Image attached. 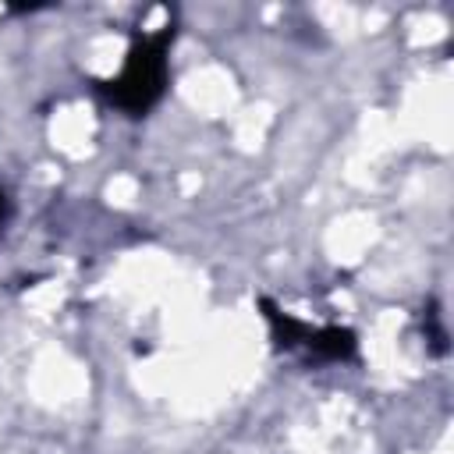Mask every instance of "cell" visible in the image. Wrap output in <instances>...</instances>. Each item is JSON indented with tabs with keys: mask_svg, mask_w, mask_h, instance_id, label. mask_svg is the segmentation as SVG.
Segmentation results:
<instances>
[{
	"mask_svg": "<svg viewBox=\"0 0 454 454\" xmlns=\"http://www.w3.org/2000/svg\"><path fill=\"white\" fill-rule=\"evenodd\" d=\"M262 309H266V319H270V326H273L277 344H284V348H298V344H301L312 358H330V362L348 358V355L355 351V333H351V330H340V326L309 330L305 323L284 316L273 301H262Z\"/></svg>",
	"mask_w": 454,
	"mask_h": 454,
	"instance_id": "obj_2",
	"label": "cell"
},
{
	"mask_svg": "<svg viewBox=\"0 0 454 454\" xmlns=\"http://www.w3.org/2000/svg\"><path fill=\"white\" fill-rule=\"evenodd\" d=\"M177 25L167 21L156 32H135L124 53V67L114 78H96V92L128 117H145L167 92L170 82V46Z\"/></svg>",
	"mask_w": 454,
	"mask_h": 454,
	"instance_id": "obj_1",
	"label": "cell"
},
{
	"mask_svg": "<svg viewBox=\"0 0 454 454\" xmlns=\"http://www.w3.org/2000/svg\"><path fill=\"white\" fill-rule=\"evenodd\" d=\"M4 216H7V195H4V188H0V223H4Z\"/></svg>",
	"mask_w": 454,
	"mask_h": 454,
	"instance_id": "obj_3",
	"label": "cell"
}]
</instances>
